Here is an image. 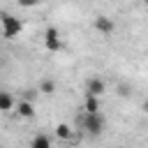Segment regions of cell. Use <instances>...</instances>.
I'll return each instance as SVG.
<instances>
[{"label": "cell", "mask_w": 148, "mask_h": 148, "mask_svg": "<svg viewBox=\"0 0 148 148\" xmlns=\"http://www.w3.org/2000/svg\"><path fill=\"white\" fill-rule=\"evenodd\" d=\"M143 111H146V113H148V99H146V102H143Z\"/></svg>", "instance_id": "cell-13"}, {"label": "cell", "mask_w": 148, "mask_h": 148, "mask_svg": "<svg viewBox=\"0 0 148 148\" xmlns=\"http://www.w3.org/2000/svg\"><path fill=\"white\" fill-rule=\"evenodd\" d=\"M72 127L67 125V123H60V125H56V136L58 139H62V141H67V139H72Z\"/></svg>", "instance_id": "cell-10"}, {"label": "cell", "mask_w": 148, "mask_h": 148, "mask_svg": "<svg viewBox=\"0 0 148 148\" xmlns=\"http://www.w3.org/2000/svg\"><path fill=\"white\" fill-rule=\"evenodd\" d=\"M44 46H46V51H51V53H56V51L62 49V44H60V32H58L56 25H49V28H46V32H44Z\"/></svg>", "instance_id": "cell-3"}, {"label": "cell", "mask_w": 148, "mask_h": 148, "mask_svg": "<svg viewBox=\"0 0 148 148\" xmlns=\"http://www.w3.org/2000/svg\"><path fill=\"white\" fill-rule=\"evenodd\" d=\"M92 28L97 30V32H102V35H111L113 30H116V23H113V18H109V16H95V21H92Z\"/></svg>", "instance_id": "cell-4"}, {"label": "cell", "mask_w": 148, "mask_h": 148, "mask_svg": "<svg viewBox=\"0 0 148 148\" xmlns=\"http://www.w3.org/2000/svg\"><path fill=\"white\" fill-rule=\"evenodd\" d=\"M104 90H106L104 79H99V76H90V79L86 81V92H88V95L99 97V95H104Z\"/></svg>", "instance_id": "cell-5"}, {"label": "cell", "mask_w": 148, "mask_h": 148, "mask_svg": "<svg viewBox=\"0 0 148 148\" xmlns=\"http://www.w3.org/2000/svg\"><path fill=\"white\" fill-rule=\"evenodd\" d=\"M146 9H148V5H146Z\"/></svg>", "instance_id": "cell-14"}, {"label": "cell", "mask_w": 148, "mask_h": 148, "mask_svg": "<svg viewBox=\"0 0 148 148\" xmlns=\"http://www.w3.org/2000/svg\"><path fill=\"white\" fill-rule=\"evenodd\" d=\"M30 148H51V139L46 134H35L30 141Z\"/></svg>", "instance_id": "cell-9"}, {"label": "cell", "mask_w": 148, "mask_h": 148, "mask_svg": "<svg viewBox=\"0 0 148 148\" xmlns=\"http://www.w3.org/2000/svg\"><path fill=\"white\" fill-rule=\"evenodd\" d=\"M0 21H2V37L5 39H12V37H16L23 30V23L16 16L7 14V12H0Z\"/></svg>", "instance_id": "cell-1"}, {"label": "cell", "mask_w": 148, "mask_h": 148, "mask_svg": "<svg viewBox=\"0 0 148 148\" xmlns=\"http://www.w3.org/2000/svg\"><path fill=\"white\" fill-rule=\"evenodd\" d=\"M83 111H86V113H99V99H97V97H92V95H86Z\"/></svg>", "instance_id": "cell-7"}, {"label": "cell", "mask_w": 148, "mask_h": 148, "mask_svg": "<svg viewBox=\"0 0 148 148\" xmlns=\"http://www.w3.org/2000/svg\"><path fill=\"white\" fill-rule=\"evenodd\" d=\"M118 95H123V97H125V95H130V88H127L125 83H120V86H118Z\"/></svg>", "instance_id": "cell-12"}, {"label": "cell", "mask_w": 148, "mask_h": 148, "mask_svg": "<svg viewBox=\"0 0 148 148\" xmlns=\"http://www.w3.org/2000/svg\"><path fill=\"white\" fill-rule=\"evenodd\" d=\"M14 104H16V102H14V97H12L7 90H2V92H0V111H12V109H14Z\"/></svg>", "instance_id": "cell-8"}, {"label": "cell", "mask_w": 148, "mask_h": 148, "mask_svg": "<svg viewBox=\"0 0 148 148\" xmlns=\"http://www.w3.org/2000/svg\"><path fill=\"white\" fill-rule=\"evenodd\" d=\"M16 111H18L21 118H32V116H35V106H32V102H28V99L16 102Z\"/></svg>", "instance_id": "cell-6"}, {"label": "cell", "mask_w": 148, "mask_h": 148, "mask_svg": "<svg viewBox=\"0 0 148 148\" xmlns=\"http://www.w3.org/2000/svg\"><path fill=\"white\" fill-rule=\"evenodd\" d=\"M81 125H83V130L88 134L99 136L102 130H104V118H102V113H83L81 116Z\"/></svg>", "instance_id": "cell-2"}, {"label": "cell", "mask_w": 148, "mask_h": 148, "mask_svg": "<svg viewBox=\"0 0 148 148\" xmlns=\"http://www.w3.org/2000/svg\"><path fill=\"white\" fill-rule=\"evenodd\" d=\"M39 92H44V95H53V92H56V81H53V79H44V81L39 83Z\"/></svg>", "instance_id": "cell-11"}]
</instances>
